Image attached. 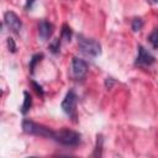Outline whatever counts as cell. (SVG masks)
Instances as JSON below:
<instances>
[{"label": "cell", "instance_id": "obj_1", "mask_svg": "<svg viewBox=\"0 0 158 158\" xmlns=\"http://www.w3.org/2000/svg\"><path fill=\"white\" fill-rule=\"evenodd\" d=\"M22 130L27 135H33V136H41V137H47V138H52L54 136V131L51 130L47 126H43L41 123L33 122L31 120H23L22 122Z\"/></svg>", "mask_w": 158, "mask_h": 158}, {"label": "cell", "instance_id": "obj_2", "mask_svg": "<svg viewBox=\"0 0 158 158\" xmlns=\"http://www.w3.org/2000/svg\"><path fill=\"white\" fill-rule=\"evenodd\" d=\"M53 139L64 144V146H78L80 143V135L75 131L68 130V128H62L59 131H54Z\"/></svg>", "mask_w": 158, "mask_h": 158}, {"label": "cell", "instance_id": "obj_3", "mask_svg": "<svg viewBox=\"0 0 158 158\" xmlns=\"http://www.w3.org/2000/svg\"><path fill=\"white\" fill-rule=\"evenodd\" d=\"M78 44H79L81 53L85 54L86 57L95 58V57L101 54V44L93 38H85V37L80 36Z\"/></svg>", "mask_w": 158, "mask_h": 158}, {"label": "cell", "instance_id": "obj_4", "mask_svg": "<svg viewBox=\"0 0 158 158\" xmlns=\"http://www.w3.org/2000/svg\"><path fill=\"white\" fill-rule=\"evenodd\" d=\"M77 101L78 96L73 90H69L62 101V110L73 118V121H77Z\"/></svg>", "mask_w": 158, "mask_h": 158}, {"label": "cell", "instance_id": "obj_5", "mask_svg": "<svg viewBox=\"0 0 158 158\" xmlns=\"http://www.w3.org/2000/svg\"><path fill=\"white\" fill-rule=\"evenodd\" d=\"M4 22L6 25V27L12 31L14 33H19L21 31V27H22V22L20 20V17L12 12V11H7L4 16Z\"/></svg>", "mask_w": 158, "mask_h": 158}, {"label": "cell", "instance_id": "obj_6", "mask_svg": "<svg viewBox=\"0 0 158 158\" xmlns=\"http://www.w3.org/2000/svg\"><path fill=\"white\" fill-rule=\"evenodd\" d=\"M154 57L143 47V46H138V54L136 58L135 64L139 65V67H149L154 63Z\"/></svg>", "mask_w": 158, "mask_h": 158}, {"label": "cell", "instance_id": "obj_7", "mask_svg": "<svg viewBox=\"0 0 158 158\" xmlns=\"http://www.w3.org/2000/svg\"><path fill=\"white\" fill-rule=\"evenodd\" d=\"M72 69H73V74L77 79H84L86 73H88V65L86 63L78 58V57H74L73 60H72Z\"/></svg>", "mask_w": 158, "mask_h": 158}, {"label": "cell", "instance_id": "obj_8", "mask_svg": "<svg viewBox=\"0 0 158 158\" xmlns=\"http://www.w3.org/2000/svg\"><path fill=\"white\" fill-rule=\"evenodd\" d=\"M53 28H54V27H53V25H52L51 22H48V21H46V20H42V21L40 22V25H38V35H40L41 40L47 41V40L52 36Z\"/></svg>", "mask_w": 158, "mask_h": 158}, {"label": "cell", "instance_id": "obj_9", "mask_svg": "<svg viewBox=\"0 0 158 158\" xmlns=\"http://www.w3.org/2000/svg\"><path fill=\"white\" fill-rule=\"evenodd\" d=\"M23 98L25 99H23V104L21 106V112L22 114H26L31 109V106H32V98H31V95L27 91L23 93Z\"/></svg>", "mask_w": 158, "mask_h": 158}, {"label": "cell", "instance_id": "obj_10", "mask_svg": "<svg viewBox=\"0 0 158 158\" xmlns=\"http://www.w3.org/2000/svg\"><path fill=\"white\" fill-rule=\"evenodd\" d=\"M148 40L154 49H158V27L152 31V33L148 36Z\"/></svg>", "mask_w": 158, "mask_h": 158}, {"label": "cell", "instance_id": "obj_11", "mask_svg": "<svg viewBox=\"0 0 158 158\" xmlns=\"http://www.w3.org/2000/svg\"><path fill=\"white\" fill-rule=\"evenodd\" d=\"M60 36H62L63 40H65V41H70V38H72V30H70V27H69L67 23H64V25L62 26Z\"/></svg>", "mask_w": 158, "mask_h": 158}, {"label": "cell", "instance_id": "obj_12", "mask_svg": "<svg viewBox=\"0 0 158 158\" xmlns=\"http://www.w3.org/2000/svg\"><path fill=\"white\" fill-rule=\"evenodd\" d=\"M41 58H43V54H35V56L32 57V59H31V62H30V69H31V73H33V70H35V68H36V64L40 63Z\"/></svg>", "mask_w": 158, "mask_h": 158}, {"label": "cell", "instance_id": "obj_13", "mask_svg": "<svg viewBox=\"0 0 158 158\" xmlns=\"http://www.w3.org/2000/svg\"><path fill=\"white\" fill-rule=\"evenodd\" d=\"M142 27H143V21H142L141 19L136 17V19H133V20H132V30H133L135 32L139 31Z\"/></svg>", "mask_w": 158, "mask_h": 158}, {"label": "cell", "instance_id": "obj_14", "mask_svg": "<svg viewBox=\"0 0 158 158\" xmlns=\"http://www.w3.org/2000/svg\"><path fill=\"white\" fill-rule=\"evenodd\" d=\"M59 48H60V40H59V38H56V40L49 44V49H51L53 53H58V52H59Z\"/></svg>", "mask_w": 158, "mask_h": 158}, {"label": "cell", "instance_id": "obj_15", "mask_svg": "<svg viewBox=\"0 0 158 158\" xmlns=\"http://www.w3.org/2000/svg\"><path fill=\"white\" fill-rule=\"evenodd\" d=\"M7 47H9V51H11L12 53H15L16 52V44H15V42H14V40L12 38H7Z\"/></svg>", "mask_w": 158, "mask_h": 158}, {"label": "cell", "instance_id": "obj_16", "mask_svg": "<svg viewBox=\"0 0 158 158\" xmlns=\"http://www.w3.org/2000/svg\"><path fill=\"white\" fill-rule=\"evenodd\" d=\"M32 86L35 88V91H36L38 95H41V96L43 95V89H42V86H41L40 84H37L36 81H32Z\"/></svg>", "mask_w": 158, "mask_h": 158}, {"label": "cell", "instance_id": "obj_17", "mask_svg": "<svg viewBox=\"0 0 158 158\" xmlns=\"http://www.w3.org/2000/svg\"><path fill=\"white\" fill-rule=\"evenodd\" d=\"M35 1H36V0H27V1H26V5H25V9H26V10H28V9H31Z\"/></svg>", "mask_w": 158, "mask_h": 158}, {"label": "cell", "instance_id": "obj_18", "mask_svg": "<svg viewBox=\"0 0 158 158\" xmlns=\"http://www.w3.org/2000/svg\"><path fill=\"white\" fill-rule=\"evenodd\" d=\"M112 84H114V80H112L111 78H107V79H106V81H105V85H106V88H109V89H110V88L112 86Z\"/></svg>", "mask_w": 158, "mask_h": 158}, {"label": "cell", "instance_id": "obj_19", "mask_svg": "<svg viewBox=\"0 0 158 158\" xmlns=\"http://www.w3.org/2000/svg\"><path fill=\"white\" fill-rule=\"evenodd\" d=\"M153 1H154V2H158V0H153Z\"/></svg>", "mask_w": 158, "mask_h": 158}]
</instances>
